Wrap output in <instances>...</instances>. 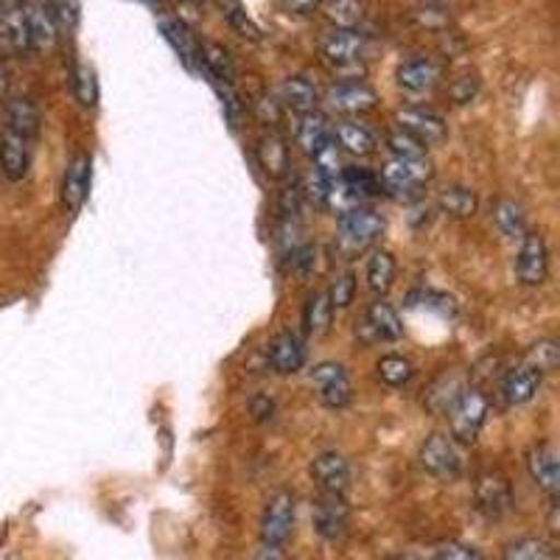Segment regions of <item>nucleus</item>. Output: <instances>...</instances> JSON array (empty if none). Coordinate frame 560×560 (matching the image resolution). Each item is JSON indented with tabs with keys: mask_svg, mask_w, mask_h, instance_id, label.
<instances>
[{
	"mask_svg": "<svg viewBox=\"0 0 560 560\" xmlns=\"http://www.w3.org/2000/svg\"><path fill=\"white\" fill-rule=\"evenodd\" d=\"M490 412V398L485 389L479 387H465L454 407L448 409V420H452V440L454 443H474L482 432L485 420Z\"/></svg>",
	"mask_w": 560,
	"mask_h": 560,
	"instance_id": "f257e3e1",
	"label": "nucleus"
},
{
	"mask_svg": "<svg viewBox=\"0 0 560 560\" xmlns=\"http://www.w3.org/2000/svg\"><path fill=\"white\" fill-rule=\"evenodd\" d=\"M434 177L432 160L423 154V158H389L384 163L382 174V191L393 194V197H407V194H418L429 179Z\"/></svg>",
	"mask_w": 560,
	"mask_h": 560,
	"instance_id": "f03ea898",
	"label": "nucleus"
},
{
	"mask_svg": "<svg viewBox=\"0 0 560 560\" xmlns=\"http://www.w3.org/2000/svg\"><path fill=\"white\" fill-rule=\"evenodd\" d=\"M474 508L488 522H499V518L510 516L513 508H516V497H513L510 479L499 471L479 474L477 482H474Z\"/></svg>",
	"mask_w": 560,
	"mask_h": 560,
	"instance_id": "7ed1b4c3",
	"label": "nucleus"
},
{
	"mask_svg": "<svg viewBox=\"0 0 560 560\" xmlns=\"http://www.w3.org/2000/svg\"><path fill=\"white\" fill-rule=\"evenodd\" d=\"M323 57L337 73H362V57L368 51V37L357 28H334L323 39Z\"/></svg>",
	"mask_w": 560,
	"mask_h": 560,
	"instance_id": "20e7f679",
	"label": "nucleus"
},
{
	"mask_svg": "<svg viewBox=\"0 0 560 560\" xmlns=\"http://www.w3.org/2000/svg\"><path fill=\"white\" fill-rule=\"evenodd\" d=\"M384 228H387V222L373 208L357 205V208L339 213V242H342V247L353 249V253L376 242L384 233Z\"/></svg>",
	"mask_w": 560,
	"mask_h": 560,
	"instance_id": "39448f33",
	"label": "nucleus"
},
{
	"mask_svg": "<svg viewBox=\"0 0 560 560\" xmlns=\"http://www.w3.org/2000/svg\"><path fill=\"white\" fill-rule=\"evenodd\" d=\"M420 465L423 471L443 482H454L463 474V454L448 434H432L420 446Z\"/></svg>",
	"mask_w": 560,
	"mask_h": 560,
	"instance_id": "423d86ee",
	"label": "nucleus"
},
{
	"mask_svg": "<svg viewBox=\"0 0 560 560\" xmlns=\"http://www.w3.org/2000/svg\"><path fill=\"white\" fill-rule=\"evenodd\" d=\"M294 533V493L278 490L272 493L261 516V544L269 547H287Z\"/></svg>",
	"mask_w": 560,
	"mask_h": 560,
	"instance_id": "0eeeda50",
	"label": "nucleus"
},
{
	"mask_svg": "<svg viewBox=\"0 0 560 560\" xmlns=\"http://www.w3.org/2000/svg\"><path fill=\"white\" fill-rule=\"evenodd\" d=\"M516 278L524 287H541L549 278V247L538 230H527L516 255Z\"/></svg>",
	"mask_w": 560,
	"mask_h": 560,
	"instance_id": "6e6552de",
	"label": "nucleus"
},
{
	"mask_svg": "<svg viewBox=\"0 0 560 560\" xmlns=\"http://www.w3.org/2000/svg\"><path fill=\"white\" fill-rule=\"evenodd\" d=\"M312 384L317 389V398L328 409H345L353 401V384H350L348 370L337 362H323L312 370Z\"/></svg>",
	"mask_w": 560,
	"mask_h": 560,
	"instance_id": "1a4fd4ad",
	"label": "nucleus"
},
{
	"mask_svg": "<svg viewBox=\"0 0 560 560\" xmlns=\"http://www.w3.org/2000/svg\"><path fill=\"white\" fill-rule=\"evenodd\" d=\"M357 337L362 342H395L404 337V323L387 300H376L357 325Z\"/></svg>",
	"mask_w": 560,
	"mask_h": 560,
	"instance_id": "9d476101",
	"label": "nucleus"
},
{
	"mask_svg": "<svg viewBox=\"0 0 560 560\" xmlns=\"http://www.w3.org/2000/svg\"><path fill=\"white\" fill-rule=\"evenodd\" d=\"M325 104H328L334 113L342 115L370 113V109L378 107V93L370 88L368 82L348 79V82H337L325 90Z\"/></svg>",
	"mask_w": 560,
	"mask_h": 560,
	"instance_id": "9b49d317",
	"label": "nucleus"
},
{
	"mask_svg": "<svg viewBox=\"0 0 560 560\" xmlns=\"http://www.w3.org/2000/svg\"><path fill=\"white\" fill-rule=\"evenodd\" d=\"M395 121L398 129L409 132L412 138H418L423 147H438L443 143L448 135V124L443 121V115H438L434 109L427 107H404L395 113Z\"/></svg>",
	"mask_w": 560,
	"mask_h": 560,
	"instance_id": "f8f14e48",
	"label": "nucleus"
},
{
	"mask_svg": "<svg viewBox=\"0 0 560 560\" xmlns=\"http://www.w3.org/2000/svg\"><path fill=\"white\" fill-rule=\"evenodd\" d=\"M0 121H3V129L20 135L26 140H37L39 129H43V118H39L37 104L28 96H7L0 102Z\"/></svg>",
	"mask_w": 560,
	"mask_h": 560,
	"instance_id": "ddd939ff",
	"label": "nucleus"
},
{
	"mask_svg": "<svg viewBox=\"0 0 560 560\" xmlns=\"http://www.w3.org/2000/svg\"><path fill=\"white\" fill-rule=\"evenodd\" d=\"M23 18H26L28 43L32 51H48L57 43V14L51 0H23Z\"/></svg>",
	"mask_w": 560,
	"mask_h": 560,
	"instance_id": "4468645a",
	"label": "nucleus"
},
{
	"mask_svg": "<svg viewBox=\"0 0 560 560\" xmlns=\"http://www.w3.org/2000/svg\"><path fill=\"white\" fill-rule=\"evenodd\" d=\"M527 471L533 482L547 493L549 499H558L560 490V465H558V448L547 440L535 443L527 452Z\"/></svg>",
	"mask_w": 560,
	"mask_h": 560,
	"instance_id": "2eb2a0df",
	"label": "nucleus"
},
{
	"mask_svg": "<svg viewBox=\"0 0 560 560\" xmlns=\"http://www.w3.org/2000/svg\"><path fill=\"white\" fill-rule=\"evenodd\" d=\"M350 510L345 504V497L337 493H319L317 504H314V529L323 535L325 541H339L348 533Z\"/></svg>",
	"mask_w": 560,
	"mask_h": 560,
	"instance_id": "dca6fc26",
	"label": "nucleus"
},
{
	"mask_svg": "<svg viewBox=\"0 0 560 560\" xmlns=\"http://www.w3.org/2000/svg\"><path fill=\"white\" fill-rule=\"evenodd\" d=\"M312 479L319 493L345 497L350 488V463L339 452H323L312 459Z\"/></svg>",
	"mask_w": 560,
	"mask_h": 560,
	"instance_id": "f3484780",
	"label": "nucleus"
},
{
	"mask_svg": "<svg viewBox=\"0 0 560 560\" xmlns=\"http://www.w3.org/2000/svg\"><path fill=\"white\" fill-rule=\"evenodd\" d=\"M90 177H93V158L88 152H77L65 168L62 179V208L68 213H77L84 205L90 191Z\"/></svg>",
	"mask_w": 560,
	"mask_h": 560,
	"instance_id": "a211bd4d",
	"label": "nucleus"
},
{
	"mask_svg": "<svg viewBox=\"0 0 560 560\" xmlns=\"http://www.w3.org/2000/svg\"><path fill=\"white\" fill-rule=\"evenodd\" d=\"M0 45L12 54H32L23 0H0Z\"/></svg>",
	"mask_w": 560,
	"mask_h": 560,
	"instance_id": "6ab92c4d",
	"label": "nucleus"
},
{
	"mask_svg": "<svg viewBox=\"0 0 560 560\" xmlns=\"http://www.w3.org/2000/svg\"><path fill=\"white\" fill-rule=\"evenodd\" d=\"M267 362L272 368V373H278V376H292L306 362V345H303V339L294 331H280L269 342Z\"/></svg>",
	"mask_w": 560,
	"mask_h": 560,
	"instance_id": "aec40b11",
	"label": "nucleus"
},
{
	"mask_svg": "<svg viewBox=\"0 0 560 560\" xmlns=\"http://www.w3.org/2000/svg\"><path fill=\"white\" fill-rule=\"evenodd\" d=\"M32 168V140L20 138L0 127V172L3 177L20 183Z\"/></svg>",
	"mask_w": 560,
	"mask_h": 560,
	"instance_id": "412c9836",
	"label": "nucleus"
},
{
	"mask_svg": "<svg viewBox=\"0 0 560 560\" xmlns=\"http://www.w3.org/2000/svg\"><path fill=\"white\" fill-rule=\"evenodd\" d=\"M255 158H258V166L267 174L269 179H287L289 168H292V154H289L287 138L278 132H267L258 138V147H255Z\"/></svg>",
	"mask_w": 560,
	"mask_h": 560,
	"instance_id": "4be33fe9",
	"label": "nucleus"
},
{
	"mask_svg": "<svg viewBox=\"0 0 560 560\" xmlns=\"http://www.w3.org/2000/svg\"><path fill=\"white\" fill-rule=\"evenodd\" d=\"M541 389V373L529 368L527 362L510 368L502 378V395L510 407H524Z\"/></svg>",
	"mask_w": 560,
	"mask_h": 560,
	"instance_id": "5701e85b",
	"label": "nucleus"
},
{
	"mask_svg": "<svg viewBox=\"0 0 560 560\" xmlns=\"http://www.w3.org/2000/svg\"><path fill=\"white\" fill-rule=\"evenodd\" d=\"M398 84L404 90H412V93H423V90H432L440 82V65L429 57H412L407 62L398 65V73H395Z\"/></svg>",
	"mask_w": 560,
	"mask_h": 560,
	"instance_id": "b1692460",
	"label": "nucleus"
},
{
	"mask_svg": "<svg viewBox=\"0 0 560 560\" xmlns=\"http://www.w3.org/2000/svg\"><path fill=\"white\" fill-rule=\"evenodd\" d=\"M334 140L339 143V149L357 154V158H368L378 149V135L368 127V124L359 121H342L334 129Z\"/></svg>",
	"mask_w": 560,
	"mask_h": 560,
	"instance_id": "393cba45",
	"label": "nucleus"
},
{
	"mask_svg": "<svg viewBox=\"0 0 560 560\" xmlns=\"http://www.w3.org/2000/svg\"><path fill=\"white\" fill-rule=\"evenodd\" d=\"M334 129L331 124H328V118H325L323 113H317V109H312V113H303L300 115L298 121V129H294V138H298V147L303 149V152L312 158L314 152H317L319 147H323L325 140L331 138Z\"/></svg>",
	"mask_w": 560,
	"mask_h": 560,
	"instance_id": "a878e982",
	"label": "nucleus"
},
{
	"mask_svg": "<svg viewBox=\"0 0 560 560\" xmlns=\"http://www.w3.org/2000/svg\"><path fill=\"white\" fill-rule=\"evenodd\" d=\"M280 104L298 115L312 113V109H317L319 104V93L308 79L289 77L283 79V84H280Z\"/></svg>",
	"mask_w": 560,
	"mask_h": 560,
	"instance_id": "bb28decb",
	"label": "nucleus"
},
{
	"mask_svg": "<svg viewBox=\"0 0 560 560\" xmlns=\"http://www.w3.org/2000/svg\"><path fill=\"white\" fill-rule=\"evenodd\" d=\"M493 222H497L499 233L508 238H518L522 242V236L527 233V213H524V208L516 199H499L493 205Z\"/></svg>",
	"mask_w": 560,
	"mask_h": 560,
	"instance_id": "cd10ccee",
	"label": "nucleus"
},
{
	"mask_svg": "<svg viewBox=\"0 0 560 560\" xmlns=\"http://www.w3.org/2000/svg\"><path fill=\"white\" fill-rule=\"evenodd\" d=\"M502 560H560L555 544L547 538H535V535H524L504 547Z\"/></svg>",
	"mask_w": 560,
	"mask_h": 560,
	"instance_id": "c85d7f7f",
	"label": "nucleus"
},
{
	"mask_svg": "<svg viewBox=\"0 0 560 560\" xmlns=\"http://www.w3.org/2000/svg\"><path fill=\"white\" fill-rule=\"evenodd\" d=\"M477 194L471 188H465V185H452L446 191H440L438 197V208L446 213V217L454 219H468L477 213Z\"/></svg>",
	"mask_w": 560,
	"mask_h": 560,
	"instance_id": "c756f323",
	"label": "nucleus"
},
{
	"mask_svg": "<svg viewBox=\"0 0 560 560\" xmlns=\"http://www.w3.org/2000/svg\"><path fill=\"white\" fill-rule=\"evenodd\" d=\"M465 389V382L463 376H440L438 382L432 384V389L427 393V407L432 409L434 415H448V409L454 407V401H457L459 395H463Z\"/></svg>",
	"mask_w": 560,
	"mask_h": 560,
	"instance_id": "7c9ffc66",
	"label": "nucleus"
},
{
	"mask_svg": "<svg viewBox=\"0 0 560 560\" xmlns=\"http://www.w3.org/2000/svg\"><path fill=\"white\" fill-rule=\"evenodd\" d=\"M339 183H342L345 188L359 199V202L368 197H378V194H384L382 179H378V174L370 172V168L345 166L342 174H339Z\"/></svg>",
	"mask_w": 560,
	"mask_h": 560,
	"instance_id": "2f4dec72",
	"label": "nucleus"
},
{
	"mask_svg": "<svg viewBox=\"0 0 560 560\" xmlns=\"http://www.w3.org/2000/svg\"><path fill=\"white\" fill-rule=\"evenodd\" d=\"M395 280V258L387 249H376L368 261V287L376 294H387Z\"/></svg>",
	"mask_w": 560,
	"mask_h": 560,
	"instance_id": "473e14b6",
	"label": "nucleus"
},
{
	"mask_svg": "<svg viewBox=\"0 0 560 560\" xmlns=\"http://www.w3.org/2000/svg\"><path fill=\"white\" fill-rule=\"evenodd\" d=\"M331 300H328V292H314L306 303V312H303V323H306V331L312 337H323L328 328H331Z\"/></svg>",
	"mask_w": 560,
	"mask_h": 560,
	"instance_id": "72a5a7b5",
	"label": "nucleus"
},
{
	"mask_svg": "<svg viewBox=\"0 0 560 560\" xmlns=\"http://www.w3.org/2000/svg\"><path fill=\"white\" fill-rule=\"evenodd\" d=\"M160 28H163V34H166L168 43L177 48L179 57L185 59V65H199L202 68V59H199V45L194 43L191 34L185 32V23H179L177 18L174 20H160Z\"/></svg>",
	"mask_w": 560,
	"mask_h": 560,
	"instance_id": "f704fd0d",
	"label": "nucleus"
},
{
	"mask_svg": "<svg viewBox=\"0 0 560 560\" xmlns=\"http://www.w3.org/2000/svg\"><path fill=\"white\" fill-rule=\"evenodd\" d=\"M376 370H378V378L393 389L407 387L415 376V364L409 362L407 357H398V353H389V357L378 359Z\"/></svg>",
	"mask_w": 560,
	"mask_h": 560,
	"instance_id": "c9c22d12",
	"label": "nucleus"
},
{
	"mask_svg": "<svg viewBox=\"0 0 560 560\" xmlns=\"http://www.w3.org/2000/svg\"><path fill=\"white\" fill-rule=\"evenodd\" d=\"M325 18L337 28H357L364 20L362 0H325Z\"/></svg>",
	"mask_w": 560,
	"mask_h": 560,
	"instance_id": "e433bc0d",
	"label": "nucleus"
},
{
	"mask_svg": "<svg viewBox=\"0 0 560 560\" xmlns=\"http://www.w3.org/2000/svg\"><path fill=\"white\" fill-rule=\"evenodd\" d=\"M524 362H527L533 370H538L541 376L544 373H552V370H558L560 364L558 342H555V339H538V342L529 345Z\"/></svg>",
	"mask_w": 560,
	"mask_h": 560,
	"instance_id": "4c0bfd02",
	"label": "nucleus"
},
{
	"mask_svg": "<svg viewBox=\"0 0 560 560\" xmlns=\"http://www.w3.org/2000/svg\"><path fill=\"white\" fill-rule=\"evenodd\" d=\"M312 160H314V168H317L319 174H325L328 179H337L345 168L342 166V149H339V143L334 140V135L325 140L317 152L312 154Z\"/></svg>",
	"mask_w": 560,
	"mask_h": 560,
	"instance_id": "58836bf2",
	"label": "nucleus"
},
{
	"mask_svg": "<svg viewBox=\"0 0 560 560\" xmlns=\"http://www.w3.org/2000/svg\"><path fill=\"white\" fill-rule=\"evenodd\" d=\"M73 93H77L82 107H96L98 88H96V73H93L90 65H77V70H73Z\"/></svg>",
	"mask_w": 560,
	"mask_h": 560,
	"instance_id": "ea45409f",
	"label": "nucleus"
},
{
	"mask_svg": "<svg viewBox=\"0 0 560 560\" xmlns=\"http://www.w3.org/2000/svg\"><path fill=\"white\" fill-rule=\"evenodd\" d=\"M357 298V275L353 272H342L334 278L331 289H328V300H331V308L334 312H342L353 303Z\"/></svg>",
	"mask_w": 560,
	"mask_h": 560,
	"instance_id": "a19ab883",
	"label": "nucleus"
},
{
	"mask_svg": "<svg viewBox=\"0 0 560 560\" xmlns=\"http://www.w3.org/2000/svg\"><path fill=\"white\" fill-rule=\"evenodd\" d=\"M387 147L393 149L395 158H423L427 154V147L409 132H404V129H393L387 135Z\"/></svg>",
	"mask_w": 560,
	"mask_h": 560,
	"instance_id": "79ce46f5",
	"label": "nucleus"
},
{
	"mask_svg": "<svg viewBox=\"0 0 560 560\" xmlns=\"http://www.w3.org/2000/svg\"><path fill=\"white\" fill-rule=\"evenodd\" d=\"M427 560H485V555L479 552L477 547H471V544L452 541V544H440Z\"/></svg>",
	"mask_w": 560,
	"mask_h": 560,
	"instance_id": "37998d69",
	"label": "nucleus"
},
{
	"mask_svg": "<svg viewBox=\"0 0 560 560\" xmlns=\"http://www.w3.org/2000/svg\"><path fill=\"white\" fill-rule=\"evenodd\" d=\"M331 185H334V179H328L325 174H319L317 168H312L306 185H303V194H306L314 205L325 208V205H328V197H331Z\"/></svg>",
	"mask_w": 560,
	"mask_h": 560,
	"instance_id": "c03bdc74",
	"label": "nucleus"
},
{
	"mask_svg": "<svg viewBox=\"0 0 560 560\" xmlns=\"http://www.w3.org/2000/svg\"><path fill=\"white\" fill-rule=\"evenodd\" d=\"M448 96H452L454 104H471L474 98L479 96V77L477 73H465V77H457L448 88Z\"/></svg>",
	"mask_w": 560,
	"mask_h": 560,
	"instance_id": "a18cd8bd",
	"label": "nucleus"
},
{
	"mask_svg": "<svg viewBox=\"0 0 560 560\" xmlns=\"http://www.w3.org/2000/svg\"><path fill=\"white\" fill-rule=\"evenodd\" d=\"M224 14H228L230 26L236 28V32L242 34V37L255 39V43L261 39V28L255 26L253 20L247 18V12H242V7H236V3H228V7H224Z\"/></svg>",
	"mask_w": 560,
	"mask_h": 560,
	"instance_id": "49530a36",
	"label": "nucleus"
},
{
	"mask_svg": "<svg viewBox=\"0 0 560 560\" xmlns=\"http://www.w3.org/2000/svg\"><path fill=\"white\" fill-rule=\"evenodd\" d=\"M160 3L172 9V12L177 14L179 23H185V26H194V23L202 18V7H199V0H160Z\"/></svg>",
	"mask_w": 560,
	"mask_h": 560,
	"instance_id": "de8ad7c7",
	"label": "nucleus"
},
{
	"mask_svg": "<svg viewBox=\"0 0 560 560\" xmlns=\"http://www.w3.org/2000/svg\"><path fill=\"white\" fill-rule=\"evenodd\" d=\"M415 20H418L420 26H427V28H443L452 23V14L440 7H420L415 9Z\"/></svg>",
	"mask_w": 560,
	"mask_h": 560,
	"instance_id": "09e8293b",
	"label": "nucleus"
},
{
	"mask_svg": "<svg viewBox=\"0 0 560 560\" xmlns=\"http://www.w3.org/2000/svg\"><path fill=\"white\" fill-rule=\"evenodd\" d=\"M314 261H317V249L312 244H303V247L292 249V269L300 275H308L314 269Z\"/></svg>",
	"mask_w": 560,
	"mask_h": 560,
	"instance_id": "8fccbe9b",
	"label": "nucleus"
},
{
	"mask_svg": "<svg viewBox=\"0 0 560 560\" xmlns=\"http://www.w3.org/2000/svg\"><path fill=\"white\" fill-rule=\"evenodd\" d=\"M423 306L434 308L443 317H454L457 314V306H454V300L448 294H438V292H423Z\"/></svg>",
	"mask_w": 560,
	"mask_h": 560,
	"instance_id": "3c124183",
	"label": "nucleus"
},
{
	"mask_svg": "<svg viewBox=\"0 0 560 560\" xmlns=\"http://www.w3.org/2000/svg\"><path fill=\"white\" fill-rule=\"evenodd\" d=\"M51 9L57 14V23H68V26H77L79 20V3L77 0H51Z\"/></svg>",
	"mask_w": 560,
	"mask_h": 560,
	"instance_id": "603ef678",
	"label": "nucleus"
},
{
	"mask_svg": "<svg viewBox=\"0 0 560 560\" xmlns=\"http://www.w3.org/2000/svg\"><path fill=\"white\" fill-rule=\"evenodd\" d=\"M280 7L292 14H312L323 7V0H280Z\"/></svg>",
	"mask_w": 560,
	"mask_h": 560,
	"instance_id": "864d4df0",
	"label": "nucleus"
},
{
	"mask_svg": "<svg viewBox=\"0 0 560 560\" xmlns=\"http://www.w3.org/2000/svg\"><path fill=\"white\" fill-rule=\"evenodd\" d=\"M249 409H253L255 420H272L275 404L269 401V398H264V395H258V398H253V404H249Z\"/></svg>",
	"mask_w": 560,
	"mask_h": 560,
	"instance_id": "5fc2aeb1",
	"label": "nucleus"
},
{
	"mask_svg": "<svg viewBox=\"0 0 560 560\" xmlns=\"http://www.w3.org/2000/svg\"><path fill=\"white\" fill-rule=\"evenodd\" d=\"M255 560H287V552H283V547H269V544H261V549L255 552Z\"/></svg>",
	"mask_w": 560,
	"mask_h": 560,
	"instance_id": "6e6d98bb",
	"label": "nucleus"
},
{
	"mask_svg": "<svg viewBox=\"0 0 560 560\" xmlns=\"http://www.w3.org/2000/svg\"><path fill=\"white\" fill-rule=\"evenodd\" d=\"M387 560H423V558H415V555H393V558Z\"/></svg>",
	"mask_w": 560,
	"mask_h": 560,
	"instance_id": "4d7b16f0",
	"label": "nucleus"
},
{
	"mask_svg": "<svg viewBox=\"0 0 560 560\" xmlns=\"http://www.w3.org/2000/svg\"><path fill=\"white\" fill-rule=\"evenodd\" d=\"M434 3H438V0H434Z\"/></svg>",
	"mask_w": 560,
	"mask_h": 560,
	"instance_id": "13d9d810",
	"label": "nucleus"
},
{
	"mask_svg": "<svg viewBox=\"0 0 560 560\" xmlns=\"http://www.w3.org/2000/svg\"><path fill=\"white\" fill-rule=\"evenodd\" d=\"M158 3H160V0H158Z\"/></svg>",
	"mask_w": 560,
	"mask_h": 560,
	"instance_id": "bf43d9fd",
	"label": "nucleus"
}]
</instances>
